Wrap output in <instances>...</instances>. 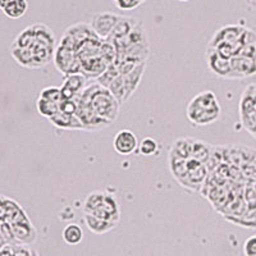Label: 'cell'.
<instances>
[{
    "instance_id": "6da1fadb",
    "label": "cell",
    "mask_w": 256,
    "mask_h": 256,
    "mask_svg": "<svg viewBox=\"0 0 256 256\" xmlns=\"http://www.w3.org/2000/svg\"><path fill=\"white\" fill-rule=\"evenodd\" d=\"M74 100L88 104L96 113L110 123L116 122L120 114V102L116 100L109 88H104L98 82L84 88V91L74 98Z\"/></svg>"
},
{
    "instance_id": "7a4b0ae2",
    "label": "cell",
    "mask_w": 256,
    "mask_h": 256,
    "mask_svg": "<svg viewBox=\"0 0 256 256\" xmlns=\"http://www.w3.org/2000/svg\"><path fill=\"white\" fill-rule=\"evenodd\" d=\"M222 113L218 98L212 91L206 90L191 99L186 109L187 120L194 126L204 127L216 123Z\"/></svg>"
},
{
    "instance_id": "3957f363",
    "label": "cell",
    "mask_w": 256,
    "mask_h": 256,
    "mask_svg": "<svg viewBox=\"0 0 256 256\" xmlns=\"http://www.w3.org/2000/svg\"><path fill=\"white\" fill-rule=\"evenodd\" d=\"M169 160V169L173 177L182 187L198 192L205 184L208 176L206 164L195 159H172Z\"/></svg>"
},
{
    "instance_id": "277c9868",
    "label": "cell",
    "mask_w": 256,
    "mask_h": 256,
    "mask_svg": "<svg viewBox=\"0 0 256 256\" xmlns=\"http://www.w3.org/2000/svg\"><path fill=\"white\" fill-rule=\"evenodd\" d=\"M84 214H91L105 220H120V208L116 196L105 191H94L84 202Z\"/></svg>"
},
{
    "instance_id": "5b68a950",
    "label": "cell",
    "mask_w": 256,
    "mask_h": 256,
    "mask_svg": "<svg viewBox=\"0 0 256 256\" xmlns=\"http://www.w3.org/2000/svg\"><path fill=\"white\" fill-rule=\"evenodd\" d=\"M9 224L14 233L17 244H31L38 238V230L34 227L31 219L28 218L24 210H22Z\"/></svg>"
},
{
    "instance_id": "8992f818",
    "label": "cell",
    "mask_w": 256,
    "mask_h": 256,
    "mask_svg": "<svg viewBox=\"0 0 256 256\" xmlns=\"http://www.w3.org/2000/svg\"><path fill=\"white\" fill-rule=\"evenodd\" d=\"M77 104H78V108H77L76 116H78L80 120L84 124V131H100V130H104L105 127L112 124L109 120L96 113L86 102H77Z\"/></svg>"
},
{
    "instance_id": "52a82bcc",
    "label": "cell",
    "mask_w": 256,
    "mask_h": 256,
    "mask_svg": "<svg viewBox=\"0 0 256 256\" xmlns=\"http://www.w3.org/2000/svg\"><path fill=\"white\" fill-rule=\"evenodd\" d=\"M120 17L122 16L110 12L94 13L91 16L90 24L94 31H95L96 35L99 36L100 38H102V40H106L110 36L112 32H113L114 27L118 24V20H120Z\"/></svg>"
},
{
    "instance_id": "ba28073f",
    "label": "cell",
    "mask_w": 256,
    "mask_h": 256,
    "mask_svg": "<svg viewBox=\"0 0 256 256\" xmlns=\"http://www.w3.org/2000/svg\"><path fill=\"white\" fill-rule=\"evenodd\" d=\"M206 63L209 70L212 73H216V76L232 80V64H230V59L224 58L214 48L208 46Z\"/></svg>"
},
{
    "instance_id": "9c48e42d",
    "label": "cell",
    "mask_w": 256,
    "mask_h": 256,
    "mask_svg": "<svg viewBox=\"0 0 256 256\" xmlns=\"http://www.w3.org/2000/svg\"><path fill=\"white\" fill-rule=\"evenodd\" d=\"M244 28L246 27L238 26V24H230V26L222 27L214 34L212 41L209 42V48H216L219 44H237L241 40Z\"/></svg>"
},
{
    "instance_id": "30bf717a",
    "label": "cell",
    "mask_w": 256,
    "mask_h": 256,
    "mask_svg": "<svg viewBox=\"0 0 256 256\" xmlns=\"http://www.w3.org/2000/svg\"><path fill=\"white\" fill-rule=\"evenodd\" d=\"M114 150L120 155H131L138 148V140L134 132L128 130H122L114 136L113 140Z\"/></svg>"
},
{
    "instance_id": "8fae6325",
    "label": "cell",
    "mask_w": 256,
    "mask_h": 256,
    "mask_svg": "<svg viewBox=\"0 0 256 256\" xmlns=\"http://www.w3.org/2000/svg\"><path fill=\"white\" fill-rule=\"evenodd\" d=\"M84 80L86 77L82 73H72L66 74L63 84L60 86L63 99H74L84 88Z\"/></svg>"
},
{
    "instance_id": "7c38bea8",
    "label": "cell",
    "mask_w": 256,
    "mask_h": 256,
    "mask_svg": "<svg viewBox=\"0 0 256 256\" xmlns=\"http://www.w3.org/2000/svg\"><path fill=\"white\" fill-rule=\"evenodd\" d=\"M49 122L54 127L66 131H84V127L76 114H67L63 112H58L56 116L49 118Z\"/></svg>"
},
{
    "instance_id": "4fadbf2b",
    "label": "cell",
    "mask_w": 256,
    "mask_h": 256,
    "mask_svg": "<svg viewBox=\"0 0 256 256\" xmlns=\"http://www.w3.org/2000/svg\"><path fill=\"white\" fill-rule=\"evenodd\" d=\"M146 70V62L138 64L136 68L128 72L127 74H122L123 78V84H124L126 90V100L131 99V96L134 95V91L137 90L138 84H141V78L144 76V72Z\"/></svg>"
},
{
    "instance_id": "5bb4252c",
    "label": "cell",
    "mask_w": 256,
    "mask_h": 256,
    "mask_svg": "<svg viewBox=\"0 0 256 256\" xmlns=\"http://www.w3.org/2000/svg\"><path fill=\"white\" fill-rule=\"evenodd\" d=\"M64 35L70 36L73 40L74 45H76V49L78 48L80 44H82L84 41L88 40V38H96L95 31L92 30L90 24H86V22H78V24H73V26L68 27L67 31L64 32Z\"/></svg>"
},
{
    "instance_id": "9a60e30c",
    "label": "cell",
    "mask_w": 256,
    "mask_h": 256,
    "mask_svg": "<svg viewBox=\"0 0 256 256\" xmlns=\"http://www.w3.org/2000/svg\"><path fill=\"white\" fill-rule=\"evenodd\" d=\"M84 223L88 226V230H91L95 234H104V233H108L110 230H113L114 228L118 226V223L110 220H105V219L98 218L95 216H91V214H84Z\"/></svg>"
},
{
    "instance_id": "2e32d148",
    "label": "cell",
    "mask_w": 256,
    "mask_h": 256,
    "mask_svg": "<svg viewBox=\"0 0 256 256\" xmlns=\"http://www.w3.org/2000/svg\"><path fill=\"white\" fill-rule=\"evenodd\" d=\"M138 22H140V20H134V18L132 17H120V20H118V24L114 27L113 32L110 34V36L106 38V41H114L116 40V38H126V36H128L131 34V31L137 26Z\"/></svg>"
},
{
    "instance_id": "e0dca14e",
    "label": "cell",
    "mask_w": 256,
    "mask_h": 256,
    "mask_svg": "<svg viewBox=\"0 0 256 256\" xmlns=\"http://www.w3.org/2000/svg\"><path fill=\"white\" fill-rule=\"evenodd\" d=\"M3 13L8 18H12V20H18V18L24 17V14L28 10V3L27 0H13L6 6H4Z\"/></svg>"
},
{
    "instance_id": "ac0fdd59",
    "label": "cell",
    "mask_w": 256,
    "mask_h": 256,
    "mask_svg": "<svg viewBox=\"0 0 256 256\" xmlns=\"http://www.w3.org/2000/svg\"><path fill=\"white\" fill-rule=\"evenodd\" d=\"M35 28H34V24H32V26H28L27 28H24V31L18 34L17 38L13 41L12 48H27V49H32V46L35 45Z\"/></svg>"
},
{
    "instance_id": "d6986e66",
    "label": "cell",
    "mask_w": 256,
    "mask_h": 256,
    "mask_svg": "<svg viewBox=\"0 0 256 256\" xmlns=\"http://www.w3.org/2000/svg\"><path fill=\"white\" fill-rule=\"evenodd\" d=\"M62 236H63L66 244H78L84 240V230H82V228L80 227L78 224L70 223L64 227Z\"/></svg>"
},
{
    "instance_id": "ffe728a7",
    "label": "cell",
    "mask_w": 256,
    "mask_h": 256,
    "mask_svg": "<svg viewBox=\"0 0 256 256\" xmlns=\"http://www.w3.org/2000/svg\"><path fill=\"white\" fill-rule=\"evenodd\" d=\"M36 108L38 112L45 118H52V116H56L59 110H60V104H56V102H49V100H45L42 98H38V102H36Z\"/></svg>"
},
{
    "instance_id": "44dd1931",
    "label": "cell",
    "mask_w": 256,
    "mask_h": 256,
    "mask_svg": "<svg viewBox=\"0 0 256 256\" xmlns=\"http://www.w3.org/2000/svg\"><path fill=\"white\" fill-rule=\"evenodd\" d=\"M120 70H118V68L116 67V64L114 63L109 64L108 68H106V70L102 73V76L98 77V84H100L102 86H104V88H108L109 86H110L112 82H113L116 77L120 76Z\"/></svg>"
},
{
    "instance_id": "7402d4cb",
    "label": "cell",
    "mask_w": 256,
    "mask_h": 256,
    "mask_svg": "<svg viewBox=\"0 0 256 256\" xmlns=\"http://www.w3.org/2000/svg\"><path fill=\"white\" fill-rule=\"evenodd\" d=\"M38 98H42L45 100H49V102H56V104H60L63 102V94H62L60 88H45L40 91V95Z\"/></svg>"
},
{
    "instance_id": "603a6c76",
    "label": "cell",
    "mask_w": 256,
    "mask_h": 256,
    "mask_svg": "<svg viewBox=\"0 0 256 256\" xmlns=\"http://www.w3.org/2000/svg\"><path fill=\"white\" fill-rule=\"evenodd\" d=\"M159 145H158L156 141L152 137H145L140 144H138V150H140L141 155H145V156H152L155 152H158Z\"/></svg>"
},
{
    "instance_id": "cb8c5ba5",
    "label": "cell",
    "mask_w": 256,
    "mask_h": 256,
    "mask_svg": "<svg viewBox=\"0 0 256 256\" xmlns=\"http://www.w3.org/2000/svg\"><path fill=\"white\" fill-rule=\"evenodd\" d=\"M77 108H78V104L74 99H63V102H60V110L59 112L67 114H76Z\"/></svg>"
},
{
    "instance_id": "d4e9b609",
    "label": "cell",
    "mask_w": 256,
    "mask_h": 256,
    "mask_svg": "<svg viewBox=\"0 0 256 256\" xmlns=\"http://www.w3.org/2000/svg\"><path fill=\"white\" fill-rule=\"evenodd\" d=\"M244 256H256V234L244 241Z\"/></svg>"
},
{
    "instance_id": "484cf974",
    "label": "cell",
    "mask_w": 256,
    "mask_h": 256,
    "mask_svg": "<svg viewBox=\"0 0 256 256\" xmlns=\"http://www.w3.org/2000/svg\"><path fill=\"white\" fill-rule=\"evenodd\" d=\"M116 6L122 10H134L137 6H140L141 3L138 0H116Z\"/></svg>"
},
{
    "instance_id": "4316f807",
    "label": "cell",
    "mask_w": 256,
    "mask_h": 256,
    "mask_svg": "<svg viewBox=\"0 0 256 256\" xmlns=\"http://www.w3.org/2000/svg\"><path fill=\"white\" fill-rule=\"evenodd\" d=\"M0 256H16L14 252V244H3Z\"/></svg>"
},
{
    "instance_id": "83f0119b",
    "label": "cell",
    "mask_w": 256,
    "mask_h": 256,
    "mask_svg": "<svg viewBox=\"0 0 256 256\" xmlns=\"http://www.w3.org/2000/svg\"><path fill=\"white\" fill-rule=\"evenodd\" d=\"M10 2H13V0H0V8L3 9L4 6H8V4L10 3Z\"/></svg>"
},
{
    "instance_id": "f1b7e54d",
    "label": "cell",
    "mask_w": 256,
    "mask_h": 256,
    "mask_svg": "<svg viewBox=\"0 0 256 256\" xmlns=\"http://www.w3.org/2000/svg\"><path fill=\"white\" fill-rule=\"evenodd\" d=\"M248 6H250V8L256 9V0H248Z\"/></svg>"
},
{
    "instance_id": "f546056e",
    "label": "cell",
    "mask_w": 256,
    "mask_h": 256,
    "mask_svg": "<svg viewBox=\"0 0 256 256\" xmlns=\"http://www.w3.org/2000/svg\"><path fill=\"white\" fill-rule=\"evenodd\" d=\"M138 2H140V3H141V4H142V3H145L146 0H138Z\"/></svg>"
},
{
    "instance_id": "4dcf8cb0",
    "label": "cell",
    "mask_w": 256,
    "mask_h": 256,
    "mask_svg": "<svg viewBox=\"0 0 256 256\" xmlns=\"http://www.w3.org/2000/svg\"><path fill=\"white\" fill-rule=\"evenodd\" d=\"M178 2H188V0H178Z\"/></svg>"
},
{
    "instance_id": "1f68e13d",
    "label": "cell",
    "mask_w": 256,
    "mask_h": 256,
    "mask_svg": "<svg viewBox=\"0 0 256 256\" xmlns=\"http://www.w3.org/2000/svg\"><path fill=\"white\" fill-rule=\"evenodd\" d=\"M244 2H246V3H248V0H244Z\"/></svg>"
},
{
    "instance_id": "d6a6232c",
    "label": "cell",
    "mask_w": 256,
    "mask_h": 256,
    "mask_svg": "<svg viewBox=\"0 0 256 256\" xmlns=\"http://www.w3.org/2000/svg\"><path fill=\"white\" fill-rule=\"evenodd\" d=\"M113 2H116V0H113Z\"/></svg>"
}]
</instances>
